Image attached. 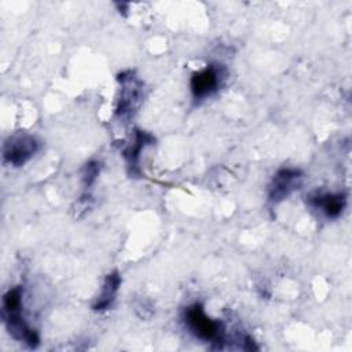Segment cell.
I'll return each instance as SVG.
<instances>
[{"mask_svg": "<svg viewBox=\"0 0 352 352\" xmlns=\"http://www.w3.org/2000/svg\"><path fill=\"white\" fill-rule=\"evenodd\" d=\"M98 172H99V168H98V164H94V162H89L87 164V168H85V184L87 186H91L94 183V180L96 179L98 176Z\"/></svg>", "mask_w": 352, "mask_h": 352, "instance_id": "obj_8", "label": "cell"}, {"mask_svg": "<svg viewBox=\"0 0 352 352\" xmlns=\"http://www.w3.org/2000/svg\"><path fill=\"white\" fill-rule=\"evenodd\" d=\"M37 147L38 143L33 136H16L11 139L8 143H6L4 160L15 166H19L25 164L37 151Z\"/></svg>", "mask_w": 352, "mask_h": 352, "instance_id": "obj_2", "label": "cell"}, {"mask_svg": "<svg viewBox=\"0 0 352 352\" xmlns=\"http://www.w3.org/2000/svg\"><path fill=\"white\" fill-rule=\"evenodd\" d=\"M301 173L296 169H282L275 176L270 186V199L274 202L285 199L292 191L298 188Z\"/></svg>", "mask_w": 352, "mask_h": 352, "instance_id": "obj_3", "label": "cell"}, {"mask_svg": "<svg viewBox=\"0 0 352 352\" xmlns=\"http://www.w3.org/2000/svg\"><path fill=\"white\" fill-rule=\"evenodd\" d=\"M184 322L190 331L204 341H219L221 340V324L213 319H210L202 305L194 304L186 308L184 312Z\"/></svg>", "mask_w": 352, "mask_h": 352, "instance_id": "obj_1", "label": "cell"}, {"mask_svg": "<svg viewBox=\"0 0 352 352\" xmlns=\"http://www.w3.org/2000/svg\"><path fill=\"white\" fill-rule=\"evenodd\" d=\"M314 205L319 208L327 217H337L345 206V198L341 194L318 195L314 199Z\"/></svg>", "mask_w": 352, "mask_h": 352, "instance_id": "obj_7", "label": "cell"}, {"mask_svg": "<svg viewBox=\"0 0 352 352\" xmlns=\"http://www.w3.org/2000/svg\"><path fill=\"white\" fill-rule=\"evenodd\" d=\"M191 92L195 99H204L212 95L220 85V70L214 66H208L197 72L191 77Z\"/></svg>", "mask_w": 352, "mask_h": 352, "instance_id": "obj_4", "label": "cell"}, {"mask_svg": "<svg viewBox=\"0 0 352 352\" xmlns=\"http://www.w3.org/2000/svg\"><path fill=\"white\" fill-rule=\"evenodd\" d=\"M120 283H121V278L118 275L117 271L109 274L104 279V283L102 286V290H100V294L98 297V301L96 304L94 305V308L96 311H102V309H106L114 300L117 292H118V287H120Z\"/></svg>", "mask_w": 352, "mask_h": 352, "instance_id": "obj_6", "label": "cell"}, {"mask_svg": "<svg viewBox=\"0 0 352 352\" xmlns=\"http://www.w3.org/2000/svg\"><path fill=\"white\" fill-rule=\"evenodd\" d=\"M140 95H142L140 84L133 78V76L129 73V77H124V74H122V77H121V98L118 102L117 113L121 116L131 113L136 107L138 102L140 100Z\"/></svg>", "mask_w": 352, "mask_h": 352, "instance_id": "obj_5", "label": "cell"}]
</instances>
